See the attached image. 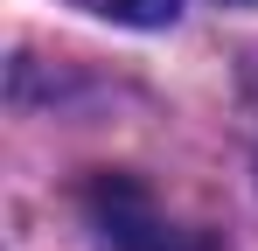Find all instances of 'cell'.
<instances>
[{"instance_id": "obj_1", "label": "cell", "mask_w": 258, "mask_h": 251, "mask_svg": "<svg viewBox=\"0 0 258 251\" xmlns=\"http://www.w3.org/2000/svg\"><path fill=\"white\" fill-rule=\"evenodd\" d=\"M84 209L98 223V237L112 251H210V237H181L168 216L154 209V196L126 181V174H98L84 189Z\"/></svg>"}, {"instance_id": "obj_2", "label": "cell", "mask_w": 258, "mask_h": 251, "mask_svg": "<svg viewBox=\"0 0 258 251\" xmlns=\"http://www.w3.org/2000/svg\"><path fill=\"white\" fill-rule=\"evenodd\" d=\"M70 7H84L98 21H119V28H161V21H174L181 0H70Z\"/></svg>"}, {"instance_id": "obj_3", "label": "cell", "mask_w": 258, "mask_h": 251, "mask_svg": "<svg viewBox=\"0 0 258 251\" xmlns=\"http://www.w3.org/2000/svg\"><path fill=\"white\" fill-rule=\"evenodd\" d=\"M244 119H251V161H258V63H251V84H244Z\"/></svg>"}]
</instances>
